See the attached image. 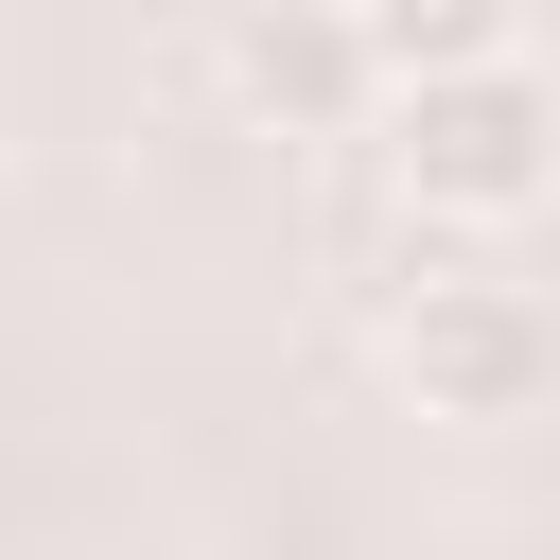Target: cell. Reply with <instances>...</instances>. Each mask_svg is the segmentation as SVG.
<instances>
[{
  "mask_svg": "<svg viewBox=\"0 0 560 560\" xmlns=\"http://www.w3.org/2000/svg\"><path fill=\"white\" fill-rule=\"evenodd\" d=\"M368 122H385V175H402L420 210H455V228H525V210H542V175H560V105H542V70H525V52L402 70Z\"/></svg>",
  "mask_w": 560,
  "mask_h": 560,
  "instance_id": "1",
  "label": "cell"
},
{
  "mask_svg": "<svg viewBox=\"0 0 560 560\" xmlns=\"http://www.w3.org/2000/svg\"><path fill=\"white\" fill-rule=\"evenodd\" d=\"M402 385H420V420H542V385H560V315L525 298V280H420L402 298Z\"/></svg>",
  "mask_w": 560,
  "mask_h": 560,
  "instance_id": "2",
  "label": "cell"
},
{
  "mask_svg": "<svg viewBox=\"0 0 560 560\" xmlns=\"http://www.w3.org/2000/svg\"><path fill=\"white\" fill-rule=\"evenodd\" d=\"M228 105H245L262 140H350V122L385 105V70H368L350 0H245V18H228Z\"/></svg>",
  "mask_w": 560,
  "mask_h": 560,
  "instance_id": "3",
  "label": "cell"
},
{
  "mask_svg": "<svg viewBox=\"0 0 560 560\" xmlns=\"http://www.w3.org/2000/svg\"><path fill=\"white\" fill-rule=\"evenodd\" d=\"M350 35H368V70L402 88V70H472V52H525V0H350Z\"/></svg>",
  "mask_w": 560,
  "mask_h": 560,
  "instance_id": "4",
  "label": "cell"
}]
</instances>
